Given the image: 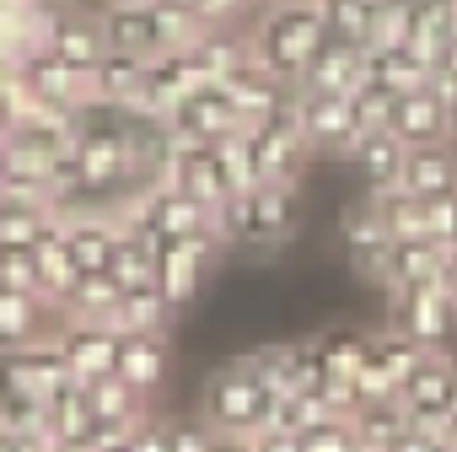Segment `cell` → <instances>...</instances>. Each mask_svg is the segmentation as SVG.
I'll list each match as a JSON object with an SVG mask.
<instances>
[{"mask_svg": "<svg viewBox=\"0 0 457 452\" xmlns=\"http://www.w3.org/2000/svg\"><path fill=\"white\" fill-rule=\"evenodd\" d=\"M248 44H253V60L270 76H280L286 87H302L307 65L328 44L323 0H264L248 22Z\"/></svg>", "mask_w": 457, "mask_h": 452, "instance_id": "cell-1", "label": "cell"}, {"mask_svg": "<svg viewBox=\"0 0 457 452\" xmlns=\"http://www.w3.org/2000/svg\"><path fill=\"white\" fill-rule=\"evenodd\" d=\"M270 404L275 388L264 382V372L253 366V356H237L210 372L204 398H199V420L210 431H237V436H259L270 425Z\"/></svg>", "mask_w": 457, "mask_h": 452, "instance_id": "cell-2", "label": "cell"}, {"mask_svg": "<svg viewBox=\"0 0 457 452\" xmlns=\"http://www.w3.org/2000/svg\"><path fill=\"white\" fill-rule=\"evenodd\" d=\"M387 323L414 334L425 350H452L457 345V297L452 286H398L387 291Z\"/></svg>", "mask_w": 457, "mask_h": 452, "instance_id": "cell-3", "label": "cell"}, {"mask_svg": "<svg viewBox=\"0 0 457 452\" xmlns=\"http://www.w3.org/2000/svg\"><path fill=\"white\" fill-rule=\"evenodd\" d=\"M296 119L307 130L312 156H350L355 140H361L355 103L339 97V92H307V87H296Z\"/></svg>", "mask_w": 457, "mask_h": 452, "instance_id": "cell-4", "label": "cell"}, {"mask_svg": "<svg viewBox=\"0 0 457 452\" xmlns=\"http://www.w3.org/2000/svg\"><path fill=\"white\" fill-rule=\"evenodd\" d=\"M398 398H403L414 425L441 436V425L457 414V361H452V350H430L420 361V372L398 388Z\"/></svg>", "mask_w": 457, "mask_h": 452, "instance_id": "cell-5", "label": "cell"}, {"mask_svg": "<svg viewBox=\"0 0 457 452\" xmlns=\"http://www.w3.org/2000/svg\"><path fill=\"white\" fill-rule=\"evenodd\" d=\"M119 329L113 323H81V318H65L54 329V345L65 356V366L81 377V382H97L108 372H119Z\"/></svg>", "mask_w": 457, "mask_h": 452, "instance_id": "cell-6", "label": "cell"}, {"mask_svg": "<svg viewBox=\"0 0 457 452\" xmlns=\"http://www.w3.org/2000/svg\"><path fill=\"white\" fill-rule=\"evenodd\" d=\"M409 151L414 146H441V140H452V119H446V103L430 92V87H420V92H398V103H393V124H387Z\"/></svg>", "mask_w": 457, "mask_h": 452, "instance_id": "cell-7", "label": "cell"}, {"mask_svg": "<svg viewBox=\"0 0 457 452\" xmlns=\"http://www.w3.org/2000/svg\"><path fill=\"white\" fill-rule=\"evenodd\" d=\"M452 254L446 243L436 238H393V270H387V291L398 286H441L446 270H452Z\"/></svg>", "mask_w": 457, "mask_h": 452, "instance_id": "cell-8", "label": "cell"}, {"mask_svg": "<svg viewBox=\"0 0 457 452\" xmlns=\"http://www.w3.org/2000/svg\"><path fill=\"white\" fill-rule=\"evenodd\" d=\"M188 60H194V71H199L204 87H220V81H232L253 60V44H248L243 28H204L199 44L188 49Z\"/></svg>", "mask_w": 457, "mask_h": 452, "instance_id": "cell-9", "label": "cell"}, {"mask_svg": "<svg viewBox=\"0 0 457 452\" xmlns=\"http://www.w3.org/2000/svg\"><path fill=\"white\" fill-rule=\"evenodd\" d=\"M65 243L81 270H108L119 248V210H71L65 215Z\"/></svg>", "mask_w": 457, "mask_h": 452, "instance_id": "cell-10", "label": "cell"}, {"mask_svg": "<svg viewBox=\"0 0 457 452\" xmlns=\"http://www.w3.org/2000/svg\"><path fill=\"white\" fill-rule=\"evenodd\" d=\"M49 313H60L49 297L17 291V286H0V350H17V345L49 339Z\"/></svg>", "mask_w": 457, "mask_h": 452, "instance_id": "cell-11", "label": "cell"}, {"mask_svg": "<svg viewBox=\"0 0 457 452\" xmlns=\"http://www.w3.org/2000/svg\"><path fill=\"white\" fill-rule=\"evenodd\" d=\"M172 183L183 194H194L199 205H210V210H220L237 194L232 178H226V167H220V156H215V146H183L178 162H172Z\"/></svg>", "mask_w": 457, "mask_h": 452, "instance_id": "cell-12", "label": "cell"}, {"mask_svg": "<svg viewBox=\"0 0 457 452\" xmlns=\"http://www.w3.org/2000/svg\"><path fill=\"white\" fill-rule=\"evenodd\" d=\"M49 54H60L65 65L76 71H97L108 60V38H103V22L92 17H76V12H54V28H49Z\"/></svg>", "mask_w": 457, "mask_h": 452, "instance_id": "cell-13", "label": "cell"}, {"mask_svg": "<svg viewBox=\"0 0 457 452\" xmlns=\"http://www.w3.org/2000/svg\"><path fill=\"white\" fill-rule=\"evenodd\" d=\"M220 87L232 92V103L243 108V119H248V124H259V119L280 113V108H286V103L296 97V87H286L280 76H270V71H264L259 60H248V65H243V71H237L232 81H220Z\"/></svg>", "mask_w": 457, "mask_h": 452, "instance_id": "cell-14", "label": "cell"}, {"mask_svg": "<svg viewBox=\"0 0 457 452\" xmlns=\"http://www.w3.org/2000/svg\"><path fill=\"white\" fill-rule=\"evenodd\" d=\"M361 81H366V49L339 44V38H328L318 49V60L307 65V76H302L307 92H339V97H350Z\"/></svg>", "mask_w": 457, "mask_h": 452, "instance_id": "cell-15", "label": "cell"}, {"mask_svg": "<svg viewBox=\"0 0 457 452\" xmlns=\"http://www.w3.org/2000/svg\"><path fill=\"white\" fill-rule=\"evenodd\" d=\"M33 254H38V291H44V297L60 307V302H65V291H71V286L87 275V270L76 264L71 243H65V215L44 226V238L33 243Z\"/></svg>", "mask_w": 457, "mask_h": 452, "instance_id": "cell-16", "label": "cell"}, {"mask_svg": "<svg viewBox=\"0 0 457 452\" xmlns=\"http://www.w3.org/2000/svg\"><path fill=\"white\" fill-rule=\"evenodd\" d=\"M97 22H103V38H108V49H113V54H135V60L162 54L151 6H103V17H97Z\"/></svg>", "mask_w": 457, "mask_h": 452, "instance_id": "cell-17", "label": "cell"}, {"mask_svg": "<svg viewBox=\"0 0 457 452\" xmlns=\"http://www.w3.org/2000/svg\"><path fill=\"white\" fill-rule=\"evenodd\" d=\"M350 162H355V172L366 178V188H398V183H403L409 146H403L393 130H377V135H361V140H355Z\"/></svg>", "mask_w": 457, "mask_h": 452, "instance_id": "cell-18", "label": "cell"}, {"mask_svg": "<svg viewBox=\"0 0 457 452\" xmlns=\"http://www.w3.org/2000/svg\"><path fill=\"white\" fill-rule=\"evenodd\" d=\"M119 297H124V286L108 275V270H87L71 291H65V302H60V318H81V323H113V313H119Z\"/></svg>", "mask_w": 457, "mask_h": 452, "instance_id": "cell-19", "label": "cell"}, {"mask_svg": "<svg viewBox=\"0 0 457 452\" xmlns=\"http://www.w3.org/2000/svg\"><path fill=\"white\" fill-rule=\"evenodd\" d=\"M119 377L140 393H156L167 377V334H124L119 339Z\"/></svg>", "mask_w": 457, "mask_h": 452, "instance_id": "cell-20", "label": "cell"}, {"mask_svg": "<svg viewBox=\"0 0 457 452\" xmlns=\"http://www.w3.org/2000/svg\"><path fill=\"white\" fill-rule=\"evenodd\" d=\"M403 188L409 194H446V188H457V146L452 140L414 146L409 162H403Z\"/></svg>", "mask_w": 457, "mask_h": 452, "instance_id": "cell-21", "label": "cell"}, {"mask_svg": "<svg viewBox=\"0 0 457 452\" xmlns=\"http://www.w3.org/2000/svg\"><path fill=\"white\" fill-rule=\"evenodd\" d=\"M167 318H172V302L151 280V286H124L119 313H113V329L119 334H167Z\"/></svg>", "mask_w": 457, "mask_h": 452, "instance_id": "cell-22", "label": "cell"}, {"mask_svg": "<svg viewBox=\"0 0 457 452\" xmlns=\"http://www.w3.org/2000/svg\"><path fill=\"white\" fill-rule=\"evenodd\" d=\"M350 425H355V436H361V447H371V452H387L414 420H409V409H403V398L393 393V398H377V404H355L350 409Z\"/></svg>", "mask_w": 457, "mask_h": 452, "instance_id": "cell-23", "label": "cell"}, {"mask_svg": "<svg viewBox=\"0 0 457 452\" xmlns=\"http://www.w3.org/2000/svg\"><path fill=\"white\" fill-rule=\"evenodd\" d=\"M425 356H430V350H425L414 334H403L398 323H387V329H377V334H371V361L387 372V382H393V388H403V382L420 372V361H425Z\"/></svg>", "mask_w": 457, "mask_h": 452, "instance_id": "cell-24", "label": "cell"}, {"mask_svg": "<svg viewBox=\"0 0 457 452\" xmlns=\"http://www.w3.org/2000/svg\"><path fill=\"white\" fill-rule=\"evenodd\" d=\"M87 398H92V414H103V420H145V398L151 393H140L135 382L108 372V377L87 382Z\"/></svg>", "mask_w": 457, "mask_h": 452, "instance_id": "cell-25", "label": "cell"}, {"mask_svg": "<svg viewBox=\"0 0 457 452\" xmlns=\"http://www.w3.org/2000/svg\"><path fill=\"white\" fill-rule=\"evenodd\" d=\"M420 22V0H382L371 22V49H403Z\"/></svg>", "mask_w": 457, "mask_h": 452, "instance_id": "cell-26", "label": "cell"}, {"mask_svg": "<svg viewBox=\"0 0 457 452\" xmlns=\"http://www.w3.org/2000/svg\"><path fill=\"white\" fill-rule=\"evenodd\" d=\"M420 238H436V243L457 248V188L420 194Z\"/></svg>", "mask_w": 457, "mask_h": 452, "instance_id": "cell-27", "label": "cell"}, {"mask_svg": "<svg viewBox=\"0 0 457 452\" xmlns=\"http://www.w3.org/2000/svg\"><path fill=\"white\" fill-rule=\"evenodd\" d=\"M302 452H361V436H355L350 420L328 414V420H312L302 431Z\"/></svg>", "mask_w": 457, "mask_h": 452, "instance_id": "cell-28", "label": "cell"}, {"mask_svg": "<svg viewBox=\"0 0 457 452\" xmlns=\"http://www.w3.org/2000/svg\"><path fill=\"white\" fill-rule=\"evenodd\" d=\"M0 286L38 291V254H33V243H0Z\"/></svg>", "mask_w": 457, "mask_h": 452, "instance_id": "cell-29", "label": "cell"}, {"mask_svg": "<svg viewBox=\"0 0 457 452\" xmlns=\"http://www.w3.org/2000/svg\"><path fill=\"white\" fill-rule=\"evenodd\" d=\"M162 431H167V452H210L215 441L204 420H162Z\"/></svg>", "mask_w": 457, "mask_h": 452, "instance_id": "cell-30", "label": "cell"}, {"mask_svg": "<svg viewBox=\"0 0 457 452\" xmlns=\"http://www.w3.org/2000/svg\"><path fill=\"white\" fill-rule=\"evenodd\" d=\"M210 452H259V436H237V431H215Z\"/></svg>", "mask_w": 457, "mask_h": 452, "instance_id": "cell-31", "label": "cell"}, {"mask_svg": "<svg viewBox=\"0 0 457 452\" xmlns=\"http://www.w3.org/2000/svg\"><path fill=\"white\" fill-rule=\"evenodd\" d=\"M259 452H302V436H286V431H259Z\"/></svg>", "mask_w": 457, "mask_h": 452, "instance_id": "cell-32", "label": "cell"}, {"mask_svg": "<svg viewBox=\"0 0 457 452\" xmlns=\"http://www.w3.org/2000/svg\"><path fill=\"white\" fill-rule=\"evenodd\" d=\"M12 447H17V431H12L6 420H0V452H12Z\"/></svg>", "mask_w": 457, "mask_h": 452, "instance_id": "cell-33", "label": "cell"}, {"mask_svg": "<svg viewBox=\"0 0 457 452\" xmlns=\"http://www.w3.org/2000/svg\"><path fill=\"white\" fill-rule=\"evenodd\" d=\"M441 436H446V441H452V447H457V414H452V420H446V425H441Z\"/></svg>", "mask_w": 457, "mask_h": 452, "instance_id": "cell-34", "label": "cell"}, {"mask_svg": "<svg viewBox=\"0 0 457 452\" xmlns=\"http://www.w3.org/2000/svg\"><path fill=\"white\" fill-rule=\"evenodd\" d=\"M446 286H452V297H457V254H452V270H446Z\"/></svg>", "mask_w": 457, "mask_h": 452, "instance_id": "cell-35", "label": "cell"}, {"mask_svg": "<svg viewBox=\"0 0 457 452\" xmlns=\"http://www.w3.org/2000/svg\"><path fill=\"white\" fill-rule=\"evenodd\" d=\"M446 119H452V146H457V103L446 108Z\"/></svg>", "mask_w": 457, "mask_h": 452, "instance_id": "cell-36", "label": "cell"}, {"mask_svg": "<svg viewBox=\"0 0 457 452\" xmlns=\"http://www.w3.org/2000/svg\"><path fill=\"white\" fill-rule=\"evenodd\" d=\"M172 6H194V0H172Z\"/></svg>", "mask_w": 457, "mask_h": 452, "instance_id": "cell-37", "label": "cell"}]
</instances>
